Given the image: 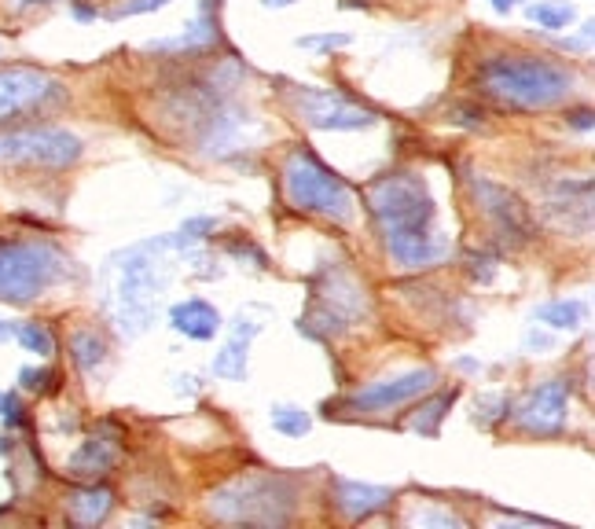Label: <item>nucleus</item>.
Wrapping results in <instances>:
<instances>
[{"instance_id": "nucleus-1", "label": "nucleus", "mask_w": 595, "mask_h": 529, "mask_svg": "<svg viewBox=\"0 0 595 529\" xmlns=\"http://www.w3.org/2000/svg\"><path fill=\"white\" fill-rule=\"evenodd\" d=\"M368 203L379 217L382 243L393 265L401 269H427L449 258V236L434 232L438 203L419 173H386L371 184Z\"/></svg>"}, {"instance_id": "nucleus-2", "label": "nucleus", "mask_w": 595, "mask_h": 529, "mask_svg": "<svg viewBox=\"0 0 595 529\" xmlns=\"http://www.w3.org/2000/svg\"><path fill=\"white\" fill-rule=\"evenodd\" d=\"M188 243L177 236L166 239H151V243H136V247L122 250L111 261L114 272V287H111V305H114V320L125 335H140L155 324L162 294L169 283V265L162 254L169 250H184Z\"/></svg>"}, {"instance_id": "nucleus-3", "label": "nucleus", "mask_w": 595, "mask_h": 529, "mask_svg": "<svg viewBox=\"0 0 595 529\" xmlns=\"http://www.w3.org/2000/svg\"><path fill=\"white\" fill-rule=\"evenodd\" d=\"M474 89L518 111H544L573 92V70L544 56H489L474 70Z\"/></svg>"}, {"instance_id": "nucleus-4", "label": "nucleus", "mask_w": 595, "mask_h": 529, "mask_svg": "<svg viewBox=\"0 0 595 529\" xmlns=\"http://www.w3.org/2000/svg\"><path fill=\"white\" fill-rule=\"evenodd\" d=\"M298 507L294 482L283 474H243L210 496V515L243 526H287Z\"/></svg>"}, {"instance_id": "nucleus-5", "label": "nucleus", "mask_w": 595, "mask_h": 529, "mask_svg": "<svg viewBox=\"0 0 595 529\" xmlns=\"http://www.w3.org/2000/svg\"><path fill=\"white\" fill-rule=\"evenodd\" d=\"M283 192L287 203L302 214H320L331 221H349L357 203H353V188H349L313 147H294L287 162H283Z\"/></svg>"}, {"instance_id": "nucleus-6", "label": "nucleus", "mask_w": 595, "mask_h": 529, "mask_svg": "<svg viewBox=\"0 0 595 529\" xmlns=\"http://www.w3.org/2000/svg\"><path fill=\"white\" fill-rule=\"evenodd\" d=\"M63 254L41 239H0V302L26 305L59 280Z\"/></svg>"}, {"instance_id": "nucleus-7", "label": "nucleus", "mask_w": 595, "mask_h": 529, "mask_svg": "<svg viewBox=\"0 0 595 529\" xmlns=\"http://www.w3.org/2000/svg\"><path fill=\"white\" fill-rule=\"evenodd\" d=\"M324 287L313 291V309L302 316V331L316 338H335L368 316V294L346 269H320Z\"/></svg>"}, {"instance_id": "nucleus-8", "label": "nucleus", "mask_w": 595, "mask_h": 529, "mask_svg": "<svg viewBox=\"0 0 595 529\" xmlns=\"http://www.w3.org/2000/svg\"><path fill=\"white\" fill-rule=\"evenodd\" d=\"M85 155V144L67 129H15L0 133V166H34V169H67Z\"/></svg>"}, {"instance_id": "nucleus-9", "label": "nucleus", "mask_w": 595, "mask_h": 529, "mask_svg": "<svg viewBox=\"0 0 595 529\" xmlns=\"http://www.w3.org/2000/svg\"><path fill=\"white\" fill-rule=\"evenodd\" d=\"M287 100L294 114L313 129L324 133H353V129H371L379 114L364 103L349 100L335 89H316V85H287Z\"/></svg>"}, {"instance_id": "nucleus-10", "label": "nucleus", "mask_w": 595, "mask_h": 529, "mask_svg": "<svg viewBox=\"0 0 595 529\" xmlns=\"http://www.w3.org/2000/svg\"><path fill=\"white\" fill-rule=\"evenodd\" d=\"M471 192L482 206V214L489 217L496 239H504L507 247H522L537 236V225L529 217V206L518 199L515 192H507L504 184L493 181H471Z\"/></svg>"}, {"instance_id": "nucleus-11", "label": "nucleus", "mask_w": 595, "mask_h": 529, "mask_svg": "<svg viewBox=\"0 0 595 529\" xmlns=\"http://www.w3.org/2000/svg\"><path fill=\"white\" fill-rule=\"evenodd\" d=\"M438 386V372L434 368H412V372H401L393 379H379V383L364 386L357 394H349L342 405L349 412H390V408H401L416 397L430 394Z\"/></svg>"}, {"instance_id": "nucleus-12", "label": "nucleus", "mask_w": 595, "mask_h": 529, "mask_svg": "<svg viewBox=\"0 0 595 529\" xmlns=\"http://www.w3.org/2000/svg\"><path fill=\"white\" fill-rule=\"evenodd\" d=\"M56 96H63V85L45 70L0 67V122H12L15 114L37 111Z\"/></svg>"}, {"instance_id": "nucleus-13", "label": "nucleus", "mask_w": 595, "mask_h": 529, "mask_svg": "<svg viewBox=\"0 0 595 529\" xmlns=\"http://www.w3.org/2000/svg\"><path fill=\"white\" fill-rule=\"evenodd\" d=\"M566 412H570V379H544L518 408V427L540 438H555L566 427Z\"/></svg>"}, {"instance_id": "nucleus-14", "label": "nucleus", "mask_w": 595, "mask_h": 529, "mask_svg": "<svg viewBox=\"0 0 595 529\" xmlns=\"http://www.w3.org/2000/svg\"><path fill=\"white\" fill-rule=\"evenodd\" d=\"M118 452H122V434H118L111 423H100V427L92 430L89 438L74 449V456L67 460V471L74 474V478H85V482H89V478H100V474H107L114 467Z\"/></svg>"}, {"instance_id": "nucleus-15", "label": "nucleus", "mask_w": 595, "mask_h": 529, "mask_svg": "<svg viewBox=\"0 0 595 529\" xmlns=\"http://www.w3.org/2000/svg\"><path fill=\"white\" fill-rule=\"evenodd\" d=\"M393 489H382V485H364V482H349V478H338L335 482V507L338 515L346 522H364V518L379 515L393 504Z\"/></svg>"}, {"instance_id": "nucleus-16", "label": "nucleus", "mask_w": 595, "mask_h": 529, "mask_svg": "<svg viewBox=\"0 0 595 529\" xmlns=\"http://www.w3.org/2000/svg\"><path fill=\"white\" fill-rule=\"evenodd\" d=\"M261 335V324L258 320H247V316H239L236 324H232V338H228L221 353L214 357L210 364V372L217 379H228V383H243L247 379V361H250V342Z\"/></svg>"}, {"instance_id": "nucleus-17", "label": "nucleus", "mask_w": 595, "mask_h": 529, "mask_svg": "<svg viewBox=\"0 0 595 529\" xmlns=\"http://www.w3.org/2000/svg\"><path fill=\"white\" fill-rule=\"evenodd\" d=\"M221 324H225L221 313H217L214 302H206V298H184V302H177L169 309V327L180 331L184 338H191V342H210V338H217Z\"/></svg>"}, {"instance_id": "nucleus-18", "label": "nucleus", "mask_w": 595, "mask_h": 529, "mask_svg": "<svg viewBox=\"0 0 595 529\" xmlns=\"http://www.w3.org/2000/svg\"><path fill=\"white\" fill-rule=\"evenodd\" d=\"M111 507H114V493L103 489V485H85L78 493H70L67 500V511L78 526H100L103 518L111 515Z\"/></svg>"}, {"instance_id": "nucleus-19", "label": "nucleus", "mask_w": 595, "mask_h": 529, "mask_svg": "<svg viewBox=\"0 0 595 529\" xmlns=\"http://www.w3.org/2000/svg\"><path fill=\"white\" fill-rule=\"evenodd\" d=\"M111 357V346H107V338L96 331V327H78L74 335H70V361L74 368L85 375L100 372L103 364Z\"/></svg>"}, {"instance_id": "nucleus-20", "label": "nucleus", "mask_w": 595, "mask_h": 529, "mask_svg": "<svg viewBox=\"0 0 595 529\" xmlns=\"http://www.w3.org/2000/svg\"><path fill=\"white\" fill-rule=\"evenodd\" d=\"M214 41H221V34H217V4L206 8V0H203V12L191 23L188 34L173 37V41H155L151 48H206V45H214Z\"/></svg>"}, {"instance_id": "nucleus-21", "label": "nucleus", "mask_w": 595, "mask_h": 529, "mask_svg": "<svg viewBox=\"0 0 595 529\" xmlns=\"http://www.w3.org/2000/svg\"><path fill=\"white\" fill-rule=\"evenodd\" d=\"M533 316L544 327H551V331H577L584 324V302H577V298H555V302L537 305Z\"/></svg>"}, {"instance_id": "nucleus-22", "label": "nucleus", "mask_w": 595, "mask_h": 529, "mask_svg": "<svg viewBox=\"0 0 595 529\" xmlns=\"http://www.w3.org/2000/svg\"><path fill=\"white\" fill-rule=\"evenodd\" d=\"M456 397H460V390H445V394H434L427 405L419 408V412H412L408 427L416 430V434H423V438H438L441 419L449 416V408L456 405Z\"/></svg>"}, {"instance_id": "nucleus-23", "label": "nucleus", "mask_w": 595, "mask_h": 529, "mask_svg": "<svg viewBox=\"0 0 595 529\" xmlns=\"http://www.w3.org/2000/svg\"><path fill=\"white\" fill-rule=\"evenodd\" d=\"M15 338H19V346H23L26 353H34V357H41V361H48V357L56 353V338H52V331H48L45 324H37V320H26V324L15 327Z\"/></svg>"}, {"instance_id": "nucleus-24", "label": "nucleus", "mask_w": 595, "mask_h": 529, "mask_svg": "<svg viewBox=\"0 0 595 529\" xmlns=\"http://www.w3.org/2000/svg\"><path fill=\"white\" fill-rule=\"evenodd\" d=\"M526 15L533 23L544 26V30H566L573 23V4H566V0H544V4H529Z\"/></svg>"}, {"instance_id": "nucleus-25", "label": "nucleus", "mask_w": 595, "mask_h": 529, "mask_svg": "<svg viewBox=\"0 0 595 529\" xmlns=\"http://www.w3.org/2000/svg\"><path fill=\"white\" fill-rule=\"evenodd\" d=\"M272 427L280 430L283 438H305L313 430V419L298 405H276L272 408Z\"/></svg>"}, {"instance_id": "nucleus-26", "label": "nucleus", "mask_w": 595, "mask_h": 529, "mask_svg": "<svg viewBox=\"0 0 595 529\" xmlns=\"http://www.w3.org/2000/svg\"><path fill=\"white\" fill-rule=\"evenodd\" d=\"M511 412V401H507V394H489V397H482L478 401V412H474V427H482V430H489V427H496L500 419Z\"/></svg>"}, {"instance_id": "nucleus-27", "label": "nucleus", "mask_w": 595, "mask_h": 529, "mask_svg": "<svg viewBox=\"0 0 595 529\" xmlns=\"http://www.w3.org/2000/svg\"><path fill=\"white\" fill-rule=\"evenodd\" d=\"M353 37L349 34H313V37H298V48H316V52H335L346 48Z\"/></svg>"}, {"instance_id": "nucleus-28", "label": "nucleus", "mask_w": 595, "mask_h": 529, "mask_svg": "<svg viewBox=\"0 0 595 529\" xmlns=\"http://www.w3.org/2000/svg\"><path fill=\"white\" fill-rule=\"evenodd\" d=\"M48 383H56V375L48 372V368H23L19 372V386L30 390V394H45Z\"/></svg>"}, {"instance_id": "nucleus-29", "label": "nucleus", "mask_w": 595, "mask_h": 529, "mask_svg": "<svg viewBox=\"0 0 595 529\" xmlns=\"http://www.w3.org/2000/svg\"><path fill=\"white\" fill-rule=\"evenodd\" d=\"M169 0H125L114 8V19H129V15H144V12H158V8H166Z\"/></svg>"}, {"instance_id": "nucleus-30", "label": "nucleus", "mask_w": 595, "mask_h": 529, "mask_svg": "<svg viewBox=\"0 0 595 529\" xmlns=\"http://www.w3.org/2000/svg\"><path fill=\"white\" fill-rule=\"evenodd\" d=\"M217 221L214 217H191V221H184V228H180V239L184 243H195V239H206V232H214Z\"/></svg>"}, {"instance_id": "nucleus-31", "label": "nucleus", "mask_w": 595, "mask_h": 529, "mask_svg": "<svg viewBox=\"0 0 595 529\" xmlns=\"http://www.w3.org/2000/svg\"><path fill=\"white\" fill-rule=\"evenodd\" d=\"M23 412H26V408H23V401H19V394H12V390H8V394H4V408H0V419H4L8 427H23V423H26Z\"/></svg>"}, {"instance_id": "nucleus-32", "label": "nucleus", "mask_w": 595, "mask_h": 529, "mask_svg": "<svg viewBox=\"0 0 595 529\" xmlns=\"http://www.w3.org/2000/svg\"><path fill=\"white\" fill-rule=\"evenodd\" d=\"M493 254H471V258H467V272H471L474 280L478 283H489L493 280Z\"/></svg>"}, {"instance_id": "nucleus-33", "label": "nucleus", "mask_w": 595, "mask_h": 529, "mask_svg": "<svg viewBox=\"0 0 595 529\" xmlns=\"http://www.w3.org/2000/svg\"><path fill=\"white\" fill-rule=\"evenodd\" d=\"M416 522H423V526H463V518H456L452 511H427V515H419Z\"/></svg>"}, {"instance_id": "nucleus-34", "label": "nucleus", "mask_w": 595, "mask_h": 529, "mask_svg": "<svg viewBox=\"0 0 595 529\" xmlns=\"http://www.w3.org/2000/svg\"><path fill=\"white\" fill-rule=\"evenodd\" d=\"M228 250H232V254H239V258H250L254 261V265H269V258H265V254H261L258 247H250V243H243V239H236V243H228Z\"/></svg>"}, {"instance_id": "nucleus-35", "label": "nucleus", "mask_w": 595, "mask_h": 529, "mask_svg": "<svg viewBox=\"0 0 595 529\" xmlns=\"http://www.w3.org/2000/svg\"><path fill=\"white\" fill-rule=\"evenodd\" d=\"M566 122H570L573 129H581V133H592V125H595L592 107H577V111H570L566 114Z\"/></svg>"}, {"instance_id": "nucleus-36", "label": "nucleus", "mask_w": 595, "mask_h": 529, "mask_svg": "<svg viewBox=\"0 0 595 529\" xmlns=\"http://www.w3.org/2000/svg\"><path fill=\"white\" fill-rule=\"evenodd\" d=\"M482 118H485V114L478 111V107H456V122H460V125H471V129H485Z\"/></svg>"}, {"instance_id": "nucleus-37", "label": "nucleus", "mask_w": 595, "mask_h": 529, "mask_svg": "<svg viewBox=\"0 0 595 529\" xmlns=\"http://www.w3.org/2000/svg\"><path fill=\"white\" fill-rule=\"evenodd\" d=\"M74 19H78V23H92V19H96V8H89V4H74Z\"/></svg>"}, {"instance_id": "nucleus-38", "label": "nucleus", "mask_w": 595, "mask_h": 529, "mask_svg": "<svg viewBox=\"0 0 595 529\" xmlns=\"http://www.w3.org/2000/svg\"><path fill=\"white\" fill-rule=\"evenodd\" d=\"M15 320H0V342H8V338H15Z\"/></svg>"}, {"instance_id": "nucleus-39", "label": "nucleus", "mask_w": 595, "mask_h": 529, "mask_svg": "<svg viewBox=\"0 0 595 529\" xmlns=\"http://www.w3.org/2000/svg\"><path fill=\"white\" fill-rule=\"evenodd\" d=\"M515 4H518V0H493V8H496L500 15H507L511 8H515Z\"/></svg>"}, {"instance_id": "nucleus-40", "label": "nucleus", "mask_w": 595, "mask_h": 529, "mask_svg": "<svg viewBox=\"0 0 595 529\" xmlns=\"http://www.w3.org/2000/svg\"><path fill=\"white\" fill-rule=\"evenodd\" d=\"M526 346H537V349H548V338H544V335H529V338H526Z\"/></svg>"}, {"instance_id": "nucleus-41", "label": "nucleus", "mask_w": 595, "mask_h": 529, "mask_svg": "<svg viewBox=\"0 0 595 529\" xmlns=\"http://www.w3.org/2000/svg\"><path fill=\"white\" fill-rule=\"evenodd\" d=\"M12 449H15V441L8 438V434H4V438H0V456H8Z\"/></svg>"}, {"instance_id": "nucleus-42", "label": "nucleus", "mask_w": 595, "mask_h": 529, "mask_svg": "<svg viewBox=\"0 0 595 529\" xmlns=\"http://www.w3.org/2000/svg\"><path fill=\"white\" fill-rule=\"evenodd\" d=\"M34 4H56V0H19V8H34Z\"/></svg>"}, {"instance_id": "nucleus-43", "label": "nucleus", "mask_w": 595, "mask_h": 529, "mask_svg": "<svg viewBox=\"0 0 595 529\" xmlns=\"http://www.w3.org/2000/svg\"><path fill=\"white\" fill-rule=\"evenodd\" d=\"M261 4H269V8H287V4H294V0H261Z\"/></svg>"}, {"instance_id": "nucleus-44", "label": "nucleus", "mask_w": 595, "mask_h": 529, "mask_svg": "<svg viewBox=\"0 0 595 529\" xmlns=\"http://www.w3.org/2000/svg\"><path fill=\"white\" fill-rule=\"evenodd\" d=\"M4 394H8V390H0V408H4Z\"/></svg>"}, {"instance_id": "nucleus-45", "label": "nucleus", "mask_w": 595, "mask_h": 529, "mask_svg": "<svg viewBox=\"0 0 595 529\" xmlns=\"http://www.w3.org/2000/svg\"><path fill=\"white\" fill-rule=\"evenodd\" d=\"M0 52H4V48H0Z\"/></svg>"}]
</instances>
